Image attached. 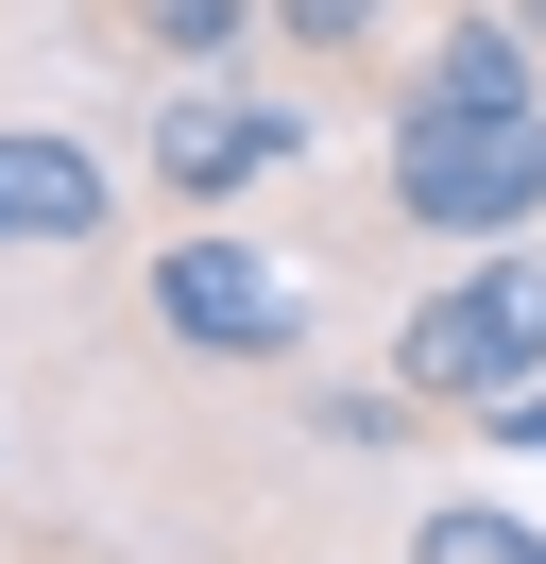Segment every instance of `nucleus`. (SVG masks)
Here are the masks:
<instances>
[{
  "instance_id": "obj_1",
  "label": "nucleus",
  "mask_w": 546,
  "mask_h": 564,
  "mask_svg": "<svg viewBox=\"0 0 546 564\" xmlns=\"http://www.w3.org/2000/svg\"><path fill=\"white\" fill-rule=\"evenodd\" d=\"M325 104H307L273 52H222V69H171L136 86V206L154 223H239L273 172H307Z\"/></svg>"
},
{
  "instance_id": "obj_2",
  "label": "nucleus",
  "mask_w": 546,
  "mask_h": 564,
  "mask_svg": "<svg viewBox=\"0 0 546 564\" xmlns=\"http://www.w3.org/2000/svg\"><path fill=\"white\" fill-rule=\"evenodd\" d=\"M375 206L410 223V240H529L546 223V104H427V86H393V120H375Z\"/></svg>"
},
{
  "instance_id": "obj_3",
  "label": "nucleus",
  "mask_w": 546,
  "mask_h": 564,
  "mask_svg": "<svg viewBox=\"0 0 546 564\" xmlns=\"http://www.w3.org/2000/svg\"><path fill=\"white\" fill-rule=\"evenodd\" d=\"M375 377H393L410 411H495V393H529L546 377V240H478L444 291H410Z\"/></svg>"
},
{
  "instance_id": "obj_4",
  "label": "nucleus",
  "mask_w": 546,
  "mask_h": 564,
  "mask_svg": "<svg viewBox=\"0 0 546 564\" xmlns=\"http://www.w3.org/2000/svg\"><path fill=\"white\" fill-rule=\"evenodd\" d=\"M136 325L205 377H291L307 359V291L273 274V240H222V223H171L136 257Z\"/></svg>"
},
{
  "instance_id": "obj_5",
  "label": "nucleus",
  "mask_w": 546,
  "mask_h": 564,
  "mask_svg": "<svg viewBox=\"0 0 546 564\" xmlns=\"http://www.w3.org/2000/svg\"><path fill=\"white\" fill-rule=\"evenodd\" d=\"M120 223H136V172L86 138V120H0V291L120 257Z\"/></svg>"
},
{
  "instance_id": "obj_6",
  "label": "nucleus",
  "mask_w": 546,
  "mask_h": 564,
  "mask_svg": "<svg viewBox=\"0 0 546 564\" xmlns=\"http://www.w3.org/2000/svg\"><path fill=\"white\" fill-rule=\"evenodd\" d=\"M68 18H86V52H102V69L171 86V69H222V52H256V18H273V0H68Z\"/></svg>"
},
{
  "instance_id": "obj_7",
  "label": "nucleus",
  "mask_w": 546,
  "mask_h": 564,
  "mask_svg": "<svg viewBox=\"0 0 546 564\" xmlns=\"http://www.w3.org/2000/svg\"><path fill=\"white\" fill-rule=\"evenodd\" d=\"M256 52H273L291 86H393V69H410V0H273Z\"/></svg>"
},
{
  "instance_id": "obj_8",
  "label": "nucleus",
  "mask_w": 546,
  "mask_h": 564,
  "mask_svg": "<svg viewBox=\"0 0 546 564\" xmlns=\"http://www.w3.org/2000/svg\"><path fill=\"white\" fill-rule=\"evenodd\" d=\"M393 564H546V513H512V496H478V479H444V496H410V530H393Z\"/></svg>"
},
{
  "instance_id": "obj_9",
  "label": "nucleus",
  "mask_w": 546,
  "mask_h": 564,
  "mask_svg": "<svg viewBox=\"0 0 546 564\" xmlns=\"http://www.w3.org/2000/svg\"><path fill=\"white\" fill-rule=\"evenodd\" d=\"M461 427H478L495 462H546V377H529V393H495V411H461Z\"/></svg>"
},
{
  "instance_id": "obj_10",
  "label": "nucleus",
  "mask_w": 546,
  "mask_h": 564,
  "mask_svg": "<svg viewBox=\"0 0 546 564\" xmlns=\"http://www.w3.org/2000/svg\"><path fill=\"white\" fill-rule=\"evenodd\" d=\"M0 479H18V377H0Z\"/></svg>"
}]
</instances>
